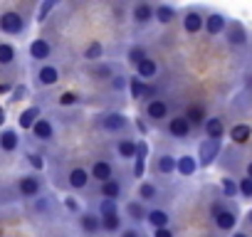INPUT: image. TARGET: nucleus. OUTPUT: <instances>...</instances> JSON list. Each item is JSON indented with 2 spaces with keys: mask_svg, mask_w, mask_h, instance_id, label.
<instances>
[{
  "mask_svg": "<svg viewBox=\"0 0 252 237\" xmlns=\"http://www.w3.org/2000/svg\"><path fill=\"white\" fill-rule=\"evenodd\" d=\"M109 89L114 91V94H124V91H129V77L126 74H114L111 79H109Z\"/></svg>",
  "mask_w": 252,
  "mask_h": 237,
  "instance_id": "nucleus-42",
  "label": "nucleus"
},
{
  "mask_svg": "<svg viewBox=\"0 0 252 237\" xmlns=\"http://www.w3.org/2000/svg\"><path fill=\"white\" fill-rule=\"evenodd\" d=\"M3 124H5V109L0 106V126H3Z\"/></svg>",
  "mask_w": 252,
  "mask_h": 237,
  "instance_id": "nucleus-53",
  "label": "nucleus"
},
{
  "mask_svg": "<svg viewBox=\"0 0 252 237\" xmlns=\"http://www.w3.org/2000/svg\"><path fill=\"white\" fill-rule=\"evenodd\" d=\"M183 116L188 118V124H190L193 129H198V126L203 129V124H205V118H208V109H205L203 104L193 101V104H188V106H186Z\"/></svg>",
  "mask_w": 252,
  "mask_h": 237,
  "instance_id": "nucleus-27",
  "label": "nucleus"
},
{
  "mask_svg": "<svg viewBox=\"0 0 252 237\" xmlns=\"http://www.w3.org/2000/svg\"><path fill=\"white\" fill-rule=\"evenodd\" d=\"M96 193H99V198H106V200H116V203H121V200L126 198V185H124V180L114 178V180L101 183V185L96 188Z\"/></svg>",
  "mask_w": 252,
  "mask_h": 237,
  "instance_id": "nucleus-23",
  "label": "nucleus"
},
{
  "mask_svg": "<svg viewBox=\"0 0 252 237\" xmlns=\"http://www.w3.org/2000/svg\"><path fill=\"white\" fill-rule=\"evenodd\" d=\"M163 129H166V136L173 139V141H186V139H190V134H193V126L188 124V118H186L183 114L168 116V121H166Z\"/></svg>",
  "mask_w": 252,
  "mask_h": 237,
  "instance_id": "nucleus-9",
  "label": "nucleus"
},
{
  "mask_svg": "<svg viewBox=\"0 0 252 237\" xmlns=\"http://www.w3.org/2000/svg\"><path fill=\"white\" fill-rule=\"evenodd\" d=\"M89 72H92V77H94V79H99V82H109L114 74H119V72H116V64H111V62H106V59H104V62L92 64V69H89Z\"/></svg>",
  "mask_w": 252,
  "mask_h": 237,
  "instance_id": "nucleus-35",
  "label": "nucleus"
},
{
  "mask_svg": "<svg viewBox=\"0 0 252 237\" xmlns=\"http://www.w3.org/2000/svg\"><path fill=\"white\" fill-rule=\"evenodd\" d=\"M15 193L20 200H35L45 193V178L42 173H23L15 180Z\"/></svg>",
  "mask_w": 252,
  "mask_h": 237,
  "instance_id": "nucleus-3",
  "label": "nucleus"
},
{
  "mask_svg": "<svg viewBox=\"0 0 252 237\" xmlns=\"http://www.w3.org/2000/svg\"><path fill=\"white\" fill-rule=\"evenodd\" d=\"M171 222H173V217H171V212H168L166 207H158V205L149 207V212H146V225H149L151 230L171 227Z\"/></svg>",
  "mask_w": 252,
  "mask_h": 237,
  "instance_id": "nucleus-25",
  "label": "nucleus"
},
{
  "mask_svg": "<svg viewBox=\"0 0 252 237\" xmlns=\"http://www.w3.org/2000/svg\"><path fill=\"white\" fill-rule=\"evenodd\" d=\"M94 124L109 134V136H131V129H134V121L126 114L121 111H104V114H96L94 116Z\"/></svg>",
  "mask_w": 252,
  "mask_h": 237,
  "instance_id": "nucleus-2",
  "label": "nucleus"
},
{
  "mask_svg": "<svg viewBox=\"0 0 252 237\" xmlns=\"http://www.w3.org/2000/svg\"><path fill=\"white\" fill-rule=\"evenodd\" d=\"M245 222H247V225H250V227H252V207H250V210H247V217H245Z\"/></svg>",
  "mask_w": 252,
  "mask_h": 237,
  "instance_id": "nucleus-54",
  "label": "nucleus"
},
{
  "mask_svg": "<svg viewBox=\"0 0 252 237\" xmlns=\"http://www.w3.org/2000/svg\"><path fill=\"white\" fill-rule=\"evenodd\" d=\"M161 198V188L154 183V180H141L139 188H136V200H141L144 205H151Z\"/></svg>",
  "mask_w": 252,
  "mask_h": 237,
  "instance_id": "nucleus-26",
  "label": "nucleus"
},
{
  "mask_svg": "<svg viewBox=\"0 0 252 237\" xmlns=\"http://www.w3.org/2000/svg\"><path fill=\"white\" fill-rule=\"evenodd\" d=\"M208 217H210V222L215 225L218 232L232 235L235 227H237V222H240V210H237L235 205H230L222 195H218V198H213L210 205H208Z\"/></svg>",
  "mask_w": 252,
  "mask_h": 237,
  "instance_id": "nucleus-1",
  "label": "nucleus"
},
{
  "mask_svg": "<svg viewBox=\"0 0 252 237\" xmlns=\"http://www.w3.org/2000/svg\"><path fill=\"white\" fill-rule=\"evenodd\" d=\"M25 96H28V87H25V84H20V87H15V89H13L10 101H13V104H18V101H23Z\"/></svg>",
  "mask_w": 252,
  "mask_h": 237,
  "instance_id": "nucleus-48",
  "label": "nucleus"
},
{
  "mask_svg": "<svg viewBox=\"0 0 252 237\" xmlns=\"http://www.w3.org/2000/svg\"><path fill=\"white\" fill-rule=\"evenodd\" d=\"M30 134H32V139H37L40 144H52L57 129H55V121H52V118L42 114V116L37 118V124L30 129Z\"/></svg>",
  "mask_w": 252,
  "mask_h": 237,
  "instance_id": "nucleus-18",
  "label": "nucleus"
},
{
  "mask_svg": "<svg viewBox=\"0 0 252 237\" xmlns=\"http://www.w3.org/2000/svg\"><path fill=\"white\" fill-rule=\"evenodd\" d=\"M230 237H250V232H245V230H235Z\"/></svg>",
  "mask_w": 252,
  "mask_h": 237,
  "instance_id": "nucleus-52",
  "label": "nucleus"
},
{
  "mask_svg": "<svg viewBox=\"0 0 252 237\" xmlns=\"http://www.w3.org/2000/svg\"><path fill=\"white\" fill-rule=\"evenodd\" d=\"M181 25H183V32L186 35H200L203 28H205V10L198 8V5H190L183 10V18H181Z\"/></svg>",
  "mask_w": 252,
  "mask_h": 237,
  "instance_id": "nucleus-8",
  "label": "nucleus"
},
{
  "mask_svg": "<svg viewBox=\"0 0 252 237\" xmlns=\"http://www.w3.org/2000/svg\"><path fill=\"white\" fill-rule=\"evenodd\" d=\"M178 15H181V10L173 3H156L154 5V23H158V25H171L178 20Z\"/></svg>",
  "mask_w": 252,
  "mask_h": 237,
  "instance_id": "nucleus-24",
  "label": "nucleus"
},
{
  "mask_svg": "<svg viewBox=\"0 0 252 237\" xmlns=\"http://www.w3.org/2000/svg\"><path fill=\"white\" fill-rule=\"evenodd\" d=\"M77 225H79V232L84 237H94L101 232V217L94 212V210H84L79 217H77Z\"/></svg>",
  "mask_w": 252,
  "mask_h": 237,
  "instance_id": "nucleus-22",
  "label": "nucleus"
},
{
  "mask_svg": "<svg viewBox=\"0 0 252 237\" xmlns=\"http://www.w3.org/2000/svg\"><path fill=\"white\" fill-rule=\"evenodd\" d=\"M146 57H149V52H146V47H144V45H131L129 50H126V62H129L134 69H136Z\"/></svg>",
  "mask_w": 252,
  "mask_h": 237,
  "instance_id": "nucleus-38",
  "label": "nucleus"
},
{
  "mask_svg": "<svg viewBox=\"0 0 252 237\" xmlns=\"http://www.w3.org/2000/svg\"><path fill=\"white\" fill-rule=\"evenodd\" d=\"M18 148H20V136L15 129L0 131V153H15Z\"/></svg>",
  "mask_w": 252,
  "mask_h": 237,
  "instance_id": "nucleus-30",
  "label": "nucleus"
},
{
  "mask_svg": "<svg viewBox=\"0 0 252 237\" xmlns=\"http://www.w3.org/2000/svg\"><path fill=\"white\" fill-rule=\"evenodd\" d=\"M104 55H106V47H104V42H99V40H92V42L84 47V52H82V57H84L89 64L104 62Z\"/></svg>",
  "mask_w": 252,
  "mask_h": 237,
  "instance_id": "nucleus-32",
  "label": "nucleus"
},
{
  "mask_svg": "<svg viewBox=\"0 0 252 237\" xmlns=\"http://www.w3.org/2000/svg\"><path fill=\"white\" fill-rule=\"evenodd\" d=\"M52 42L50 40H45V37H35V40H30V45H28V55H30V59L35 62V64H42V62H47L50 57H52Z\"/></svg>",
  "mask_w": 252,
  "mask_h": 237,
  "instance_id": "nucleus-20",
  "label": "nucleus"
},
{
  "mask_svg": "<svg viewBox=\"0 0 252 237\" xmlns=\"http://www.w3.org/2000/svg\"><path fill=\"white\" fill-rule=\"evenodd\" d=\"M227 23H230V18H227L225 13L210 10V13L205 15V28H203V32H208L210 37H220V35H225Z\"/></svg>",
  "mask_w": 252,
  "mask_h": 237,
  "instance_id": "nucleus-19",
  "label": "nucleus"
},
{
  "mask_svg": "<svg viewBox=\"0 0 252 237\" xmlns=\"http://www.w3.org/2000/svg\"><path fill=\"white\" fill-rule=\"evenodd\" d=\"M146 212H149V207H146L141 200H136V198L126 200V203H124V210H121L124 220H129L134 227H141V225L146 222Z\"/></svg>",
  "mask_w": 252,
  "mask_h": 237,
  "instance_id": "nucleus-14",
  "label": "nucleus"
},
{
  "mask_svg": "<svg viewBox=\"0 0 252 237\" xmlns=\"http://www.w3.org/2000/svg\"><path fill=\"white\" fill-rule=\"evenodd\" d=\"M129 20L136 30H144L154 23V3H131L129 5Z\"/></svg>",
  "mask_w": 252,
  "mask_h": 237,
  "instance_id": "nucleus-10",
  "label": "nucleus"
},
{
  "mask_svg": "<svg viewBox=\"0 0 252 237\" xmlns=\"http://www.w3.org/2000/svg\"><path fill=\"white\" fill-rule=\"evenodd\" d=\"M18 62V47L13 42L0 40V67H13Z\"/></svg>",
  "mask_w": 252,
  "mask_h": 237,
  "instance_id": "nucleus-36",
  "label": "nucleus"
},
{
  "mask_svg": "<svg viewBox=\"0 0 252 237\" xmlns=\"http://www.w3.org/2000/svg\"><path fill=\"white\" fill-rule=\"evenodd\" d=\"M77 101H79V96L72 94V91H64V94L60 96V106H74Z\"/></svg>",
  "mask_w": 252,
  "mask_h": 237,
  "instance_id": "nucleus-49",
  "label": "nucleus"
},
{
  "mask_svg": "<svg viewBox=\"0 0 252 237\" xmlns=\"http://www.w3.org/2000/svg\"><path fill=\"white\" fill-rule=\"evenodd\" d=\"M205 139H222L225 136V118L222 116H208L203 124Z\"/></svg>",
  "mask_w": 252,
  "mask_h": 237,
  "instance_id": "nucleus-29",
  "label": "nucleus"
},
{
  "mask_svg": "<svg viewBox=\"0 0 252 237\" xmlns=\"http://www.w3.org/2000/svg\"><path fill=\"white\" fill-rule=\"evenodd\" d=\"M89 183H92V176H89V171L84 168V166H72L69 168V173H67V190H72V193H82V190H87L89 188Z\"/></svg>",
  "mask_w": 252,
  "mask_h": 237,
  "instance_id": "nucleus-16",
  "label": "nucleus"
},
{
  "mask_svg": "<svg viewBox=\"0 0 252 237\" xmlns=\"http://www.w3.org/2000/svg\"><path fill=\"white\" fill-rule=\"evenodd\" d=\"M62 79V72L57 64L52 62H42V64H35V72H32V84L35 89H50L55 84H60Z\"/></svg>",
  "mask_w": 252,
  "mask_h": 237,
  "instance_id": "nucleus-5",
  "label": "nucleus"
},
{
  "mask_svg": "<svg viewBox=\"0 0 252 237\" xmlns=\"http://www.w3.org/2000/svg\"><path fill=\"white\" fill-rule=\"evenodd\" d=\"M144 237H149V235H144Z\"/></svg>",
  "mask_w": 252,
  "mask_h": 237,
  "instance_id": "nucleus-58",
  "label": "nucleus"
},
{
  "mask_svg": "<svg viewBox=\"0 0 252 237\" xmlns=\"http://www.w3.org/2000/svg\"><path fill=\"white\" fill-rule=\"evenodd\" d=\"M250 94H252V79H250Z\"/></svg>",
  "mask_w": 252,
  "mask_h": 237,
  "instance_id": "nucleus-55",
  "label": "nucleus"
},
{
  "mask_svg": "<svg viewBox=\"0 0 252 237\" xmlns=\"http://www.w3.org/2000/svg\"><path fill=\"white\" fill-rule=\"evenodd\" d=\"M245 176L252 180V161H247V163H245Z\"/></svg>",
  "mask_w": 252,
  "mask_h": 237,
  "instance_id": "nucleus-51",
  "label": "nucleus"
},
{
  "mask_svg": "<svg viewBox=\"0 0 252 237\" xmlns=\"http://www.w3.org/2000/svg\"><path fill=\"white\" fill-rule=\"evenodd\" d=\"M87 171H89L92 180H96L99 185L106 183V180H114V178H116V168H114V163L106 161V158H94L92 166H89Z\"/></svg>",
  "mask_w": 252,
  "mask_h": 237,
  "instance_id": "nucleus-15",
  "label": "nucleus"
},
{
  "mask_svg": "<svg viewBox=\"0 0 252 237\" xmlns=\"http://www.w3.org/2000/svg\"><path fill=\"white\" fill-rule=\"evenodd\" d=\"M250 139H252V126H250V124H235V126L230 129V141H232L235 146H245Z\"/></svg>",
  "mask_w": 252,
  "mask_h": 237,
  "instance_id": "nucleus-37",
  "label": "nucleus"
},
{
  "mask_svg": "<svg viewBox=\"0 0 252 237\" xmlns=\"http://www.w3.org/2000/svg\"><path fill=\"white\" fill-rule=\"evenodd\" d=\"M114 156L121 163H131L136 156V139L134 136H121L114 141Z\"/></svg>",
  "mask_w": 252,
  "mask_h": 237,
  "instance_id": "nucleus-21",
  "label": "nucleus"
},
{
  "mask_svg": "<svg viewBox=\"0 0 252 237\" xmlns=\"http://www.w3.org/2000/svg\"><path fill=\"white\" fill-rule=\"evenodd\" d=\"M62 207H64L69 215H77V217L84 212V210H82V203H79V198H77V195H72V193L62 198Z\"/></svg>",
  "mask_w": 252,
  "mask_h": 237,
  "instance_id": "nucleus-44",
  "label": "nucleus"
},
{
  "mask_svg": "<svg viewBox=\"0 0 252 237\" xmlns=\"http://www.w3.org/2000/svg\"><path fill=\"white\" fill-rule=\"evenodd\" d=\"M25 158H28V163H30V168H32V173H42L45 171V156L42 153H37V151H25Z\"/></svg>",
  "mask_w": 252,
  "mask_h": 237,
  "instance_id": "nucleus-43",
  "label": "nucleus"
},
{
  "mask_svg": "<svg viewBox=\"0 0 252 237\" xmlns=\"http://www.w3.org/2000/svg\"><path fill=\"white\" fill-rule=\"evenodd\" d=\"M225 42L232 47V50H242V47H247V30H245V25L240 23V20H232L230 18V23H227V30H225Z\"/></svg>",
  "mask_w": 252,
  "mask_h": 237,
  "instance_id": "nucleus-13",
  "label": "nucleus"
},
{
  "mask_svg": "<svg viewBox=\"0 0 252 237\" xmlns=\"http://www.w3.org/2000/svg\"><path fill=\"white\" fill-rule=\"evenodd\" d=\"M222 153V139H203L198 144V168H210Z\"/></svg>",
  "mask_w": 252,
  "mask_h": 237,
  "instance_id": "nucleus-6",
  "label": "nucleus"
},
{
  "mask_svg": "<svg viewBox=\"0 0 252 237\" xmlns=\"http://www.w3.org/2000/svg\"><path fill=\"white\" fill-rule=\"evenodd\" d=\"M176 173L181 178H193L198 173V158L193 153H183L176 158Z\"/></svg>",
  "mask_w": 252,
  "mask_h": 237,
  "instance_id": "nucleus-28",
  "label": "nucleus"
},
{
  "mask_svg": "<svg viewBox=\"0 0 252 237\" xmlns=\"http://www.w3.org/2000/svg\"><path fill=\"white\" fill-rule=\"evenodd\" d=\"M40 116H42V109H40V106H28V109H23L20 116H18V126H20L23 131H30V129L37 124Z\"/></svg>",
  "mask_w": 252,
  "mask_h": 237,
  "instance_id": "nucleus-31",
  "label": "nucleus"
},
{
  "mask_svg": "<svg viewBox=\"0 0 252 237\" xmlns=\"http://www.w3.org/2000/svg\"><path fill=\"white\" fill-rule=\"evenodd\" d=\"M176 158L178 156H173L168 151H161V153L156 151L154 158H151V163H149V171L154 176H173L176 173Z\"/></svg>",
  "mask_w": 252,
  "mask_h": 237,
  "instance_id": "nucleus-12",
  "label": "nucleus"
},
{
  "mask_svg": "<svg viewBox=\"0 0 252 237\" xmlns=\"http://www.w3.org/2000/svg\"><path fill=\"white\" fill-rule=\"evenodd\" d=\"M52 10H57V0H42V3L37 5V13H35V23H40V25L47 23Z\"/></svg>",
  "mask_w": 252,
  "mask_h": 237,
  "instance_id": "nucleus-40",
  "label": "nucleus"
},
{
  "mask_svg": "<svg viewBox=\"0 0 252 237\" xmlns=\"http://www.w3.org/2000/svg\"><path fill=\"white\" fill-rule=\"evenodd\" d=\"M149 158H151V148L146 139H136V156L131 161V178H144L146 168H149Z\"/></svg>",
  "mask_w": 252,
  "mask_h": 237,
  "instance_id": "nucleus-11",
  "label": "nucleus"
},
{
  "mask_svg": "<svg viewBox=\"0 0 252 237\" xmlns=\"http://www.w3.org/2000/svg\"><path fill=\"white\" fill-rule=\"evenodd\" d=\"M151 237H176L173 227H161V230H151Z\"/></svg>",
  "mask_w": 252,
  "mask_h": 237,
  "instance_id": "nucleus-50",
  "label": "nucleus"
},
{
  "mask_svg": "<svg viewBox=\"0 0 252 237\" xmlns=\"http://www.w3.org/2000/svg\"><path fill=\"white\" fill-rule=\"evenodd\" d=\"M203 237H215V235H203Z\"/></svg>",
  "mask_w": 252,
  "mask_h": 237,
  "instance_id": "nucleus-56",
  "label": "nucleus"
},
{
  "mask_svg": "<svg viewBox=\"0 0 252 237\" xmlns=\"http://www.w3.org/2000/svg\"><path fill=\"white\" fill-rule=\"evenodd\" d=\"M134 72H136V77H139V79L151 82V79H156V77H158V62H156L154 57H146V59L134 69Z\"/></svg>",
  "mask_w": 252,
  "mask_h": 237,
  "instance_id": "nucleus-33",
  "label": "nucleus"
},
{
  "mask_svg": "<svg viewBox=\"0 0 252 237\" xmlns=\"http://www.w3.org/2000/svg\"><path fill=\"white\" fill-rule=\"evenodd\" d=\"M124 227H126V220H124L121 212L101 217V232H106V235H119Z\"/></svg>",
  "mask_w": 252,
  "mask_h": 237,
  "instance_id": "nucleus-34",
  "label": "nucleus"
},
{
  "mask_svg": "<svg viewBox=\"0 0 252 237\" xmlns=\"http://www.w3.org/2000/svg\"><path fill=\"white\" fill-rule=\"evenodd\" d=\"M134 129L139 131V139H146L149 131H151V126L146 124V118H136V121H134Z\"/></svg>",
  "mask_w": 252,
  "mask_h": 237,
  "instance_id": "nucleus-47",
  "label": "nucleus"
},
{
  "mask_svg": "<svg viewBox=\"0 0 252 237\" xmlns=\"http://www.w3.org/2000/svg\"><path fill=\"white\" fill-rule=\"evenodd\" d=\"M99 217H106V215H116V212H121L119 210V203L116 200H106V198H99V203H96V210H94Z\"/></svg>",
  "mask_w": 252,
  "mask_h": 237,
  "instance_id": "nucleus-41",
  "label": "nucleus"
},
{
  "mask_svg": "<svg viewBox=\"0 0 252 237\" xmlns=\"http://www.w3.org/2000/svg\"><path fill=\"white\" fill-rule=\"evenodd\" d=\"M60 237H67V235H60Z\"/></svg>",
  "mask_w": 252,
  "mask_h": 237,
  "instance_id": "nucleus-57",
  "label": "nucleus"
},
{
  "mask_svg": "<svg viewBox=\"0 0 252 237\" xmlns=\"http://www.w3.org/2000/svg\"><path fill=\"white\" fill-rule=\"evenodd\" d=\"M168 116H171V106H168L166 99L156 96V99H151V101L144 104V118H146L149 126L151 124H166Z\"/></svg>",
  "mask_w": 252,
  "mask_h": 237,
  "instance_id": "nucleus-7",
  "label": "nucleus"
},
{
  "mask_svg": "<svg viewBox=\"0 0 252 237\" xmlns=\"http://www.w3.org/2000/svg\"><path fill=\"white\" fill-rule=\"evenodd\" d=\"M220 195H222L225 200L240 198V195H237V178H232V176H222V178H220Z\"/></svg>",
  "mask_w": 252,
  "mask_h": 237,
  "instance_id": "nucleus-39",
  "label": "nucleus"
},
{
  "mask_svg": "<svg viewBox=\"0 0 252 237\" xmlns=\"http://www.w3.org/2000/svg\"><path fill=\"white\" fill-rule=\"evenodd\" d=\"M28 32V18L15 10V8H8L0 13V35L5 37H20Z\"/></svg>",
  "mask_w": 252,
  "mask_h": 237,
  "instance_id": "nucleus-4",
  "label": "nucleus"
},
{
  "mask_svg": "<svg viewBox=\"0 0 252 237\" xmlns=\"http://www.w3.org/2000/svg\"><path fill=\"white\" fill-rule=\"evenodd\" d=\"M129 94H131L134 101H151V99H156V89H154V84L139 79L136 74L129 77Z\"/></svg>",
  "mask_w": 252,
  "mask_h": 237,
  "instance_id": "nucleus-17",
  "label": "nucleus"
},
{
  "mask_svg": "<svg viewBox=\"0 0 252 237\" xmlns=\"http://www.w3.org/2000/svg\"><path fill=\"white\" fill-rule=\"evenodd\" d=\"M237 195H240L242 200H252V180H250L247 176L237 178Z\"/></svg>",
  "mask_w": 252,
  "mask_h": 237,
  "instance_id": "nucleus-45",
  "label": "nucleus"
},
{
  "mask_svg": "<svg viewBox=\"0 0 252 237\" xmlns=\"http://www.w3.org/2000/svg\"><path fill=\"white\" fill-rule=\"evenodd\" d=\"M119 237H144V230H141V227H134V225H126V227L119 232Z\"/></svg>",
  "mask_w": 252,
  "mask_h": 237,
  "instance_id": "nucleus-46",
  "label": "nucleus"
}]
</instances>
